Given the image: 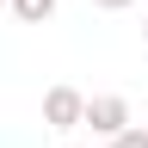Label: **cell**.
<instances>
[{"instance_id": "6da1fadb", "label": "cell", "mask_w": 148, "mask_h": 148, "mask_svg": "<svg viewBox=\"0 0 148 148\" xmlns=\"http://www.w3.org/2000/svg\"><path fill=\"white\" fill-rule=\"evenodd\" d=\"M80 123H92V136H105V142H111L123 123H136V117H130V99H123V92H99V99H86Z\"/></svg>"}, {"instance_id": "7a4b0ae2", "label": "cell", "mask_w": 148, "mask_h": 148, "mask_svg": "<svg viewBox=\"0 0 148 148\" xmlns=\"http://www.w3.org/2000/svg\"><path fill=\"white\" fill-rule=\"evenodd\" d=\"M80 111H86V92H74V86H49L43 92V123L49 130H80Z\"/></svg>"}, {"instance_id": "3957f363", "label": "cell", "mask_w": 148, "mask_h": 148, "mask_svg": "<svg viewBox=\"0 0 148 148\" xmlns=\"http://www.w3.org/2000/svg\"><path fill=\"white\" fill-rule=\"evenodd\" d=\"M6 6L25 18V25H49V18H56V0H6Z\"/></svg>"}, {"instance_id": "277c9868", "label": "cell", "mask_w": 148, "mask_h": 148, "mask_svg": "<svg viewBox=\"0 0 148 148\" xmlns=\"http://www.w3.org/2000/svg\"><path fill=\"white\" fill-rule=\"evenodd\" d=\"M111 148H148V130L142 123H123L117 136H111Z\"/></svg>"}, {"instance_id": "5b68a950", "label": "cell", "mask_w": 148, "mask_h": 148, "mask_svg": "<svg viewBox=\"0 0 148 148\" xmlns=\"http://www.w3.org/2000/svg\"><path fill=\"white\" fill-rule=\"evenodd\" d=\"M99 12H123V6H136V0H92Z\"/></svg>"}, {"instance_id": "8992f818", "label": "cell", "mask_w": 148, "mask_h": 148, "mask_svg": "<svg viewBox=\"0 0 148 148\" xmlns=\"http://www.w3.org/2000/svg\"><path fill=\"white\" fill-rule=\"evenodd\" d=\"M142 37H148V18H142Z\"/></svg>"}, {"instance_id": "52a82bcc", "label": "cell", "mask_w": 148, "mask_h": 148, "mask_svg": "<svg viewBox=\"0 0 148 148\" xmlns=\"http://www.w3.org/2000/svg\"><path fill=\"white\" fill-rule=\"evenodd\" d=\"M0 6H6V0H0Z\"/></svg>"}, {"instance_id": "ba28073f", "label": "cell", "mask_w": 148, "mask_h": 148, "mask_svg": "<svg viewBox=\"0 0 148 148\" xmlns=\"http://www.w3.org/2000/svg\"><path fill=\"white\" fill-rule=\"evenodd\" d=\"M68 148H74V142H68Z\"/></svg>"}]
</instances>
